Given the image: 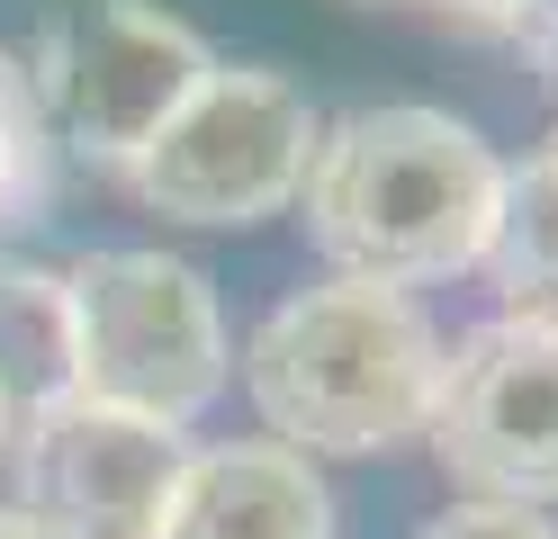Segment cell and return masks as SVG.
<instances>
[{
  "label": "cell",
  "mask_w": 558,
  "mask_h": 539,
  "mask_svg": "<svg viewBox=\"0 0 558 539\" xmlns=\"http://www.w3.org/2000/svg\"><path fill=\"white\" fill-rule=\"evenodd\" d=\"M414 539H558V522L532 513V503H460V513L424 522Z\"/></svg>",
  "instance_id": "cell-12"
},
{
  "label": "cell",
  "mask_w": 558,
  "mask_h": 539,
  "mask_svg": "<svg viewBox=\"0 0 558 539\" xmlns=\"http://www.w3.org/2000/svg\"><path fill=\"white\" fill-rule=\"evenodd\" d=\"M342 10H405V0H342Z\"/></svg>",
  "instance_id": "cell-16"
},
{
  "label": "cell",
  "mask_w": 558,
  "mask_h": 539,
  "mask_svg": "<svg viewBox=\"0 0 558 539\" xmlns=\"http://www.w3.org/2000/svg\"><path fill=\"white\" fill-rule=\"evenodd\" d=\"M424 10L469 36H532V0H424Z\"/></svg>",
  "instance_id": "cell-13"
},
{
  "label": "cell",
  "mask_w": 558,
  "mask_h": 539,
  "mask_svg": "<svg viewBox=\"0 0 558 539\" xmlns=\"http://www.w3.org/2000/svg\"><path fill=\"white\" fill-rule=\"evenodd\" d=\"M0 539H37V530H27V522H19V513H0Z\"/></svg>",
  "instance_id": "cell-15"
},
{
  "label": "cell",
  "mask_w": 558,
  "mask_h": 539,
  "mask_svg": "<svg viewBox=\"0 0 558 539\" xmlns=\"http://www.w3.org/2000/svg\"><path fill=\"white\" fill-rule=\"evenodd\" d=\"M190 441L171 422L63 395L19 431V522L37 539H154Z\"/></svg>",
  "instance_id": "cell-7"
},
{
  "label": "cell",
  "mask_w": 558,
  "mask_h": 539,
  "mask_svg": "<svg viewBox=\"0 0 558 539\" xmlns=\"http://www.w3.org/2000/svg\"><path fill=\"white\" fill-rule=\"evenodd\" d=\"M73 395V297L63 270L0 261V431H27Z\"/></svg>",
  "instance_id": "cell-9"
},
{
  "label": "cell",
  "mask_w": 558,
  "mask_h": 539,
  "mask_svg": "<svg viewBox=\"0 0 558 539\" xmlns=\"http://www.w3.org/2000/svg\"><path fill=\"white\" fill-rule=\"evenodd\" d=\"M496 189L505 162L450 108H361L316 135V162L298 180L316 252L342 279L378 287L477 270Z\"/></svg>",
  "instance_id": "cell-1"
},
{
  "label": "cell",
  "mask_w": 558,
  "mask_h": 539,
  "mask_svg": "<svg viewBox=\"0 0 558 539\" xmlns=\"http://www.w3.org/2000/svg\"><path fill=\"white\" fill-rule=\"evenodd\" d=\"M316 108L298 82L262 63H217L181 99L145 154H135V198L171 225H262L298 198L306 162H316Z\"/></svg>",
  "instance_id": "cell-5"
},
{
  "label": "cell",
  "mask_w": 558,
  "mask_h": 539,
  "mask_svg": "<svg viewBox=\"0 0 558 539\" xmlns=\"http://www.w3.org/2000/svg\"><path fill=\"white\" fill-rule=\"evenodd\" d=\"M433 458L469 503H558V323L496 315L433 369Z\"/></svg>",
  "instance_id": "cell-6"
},
{
  "label": "cell",
  "mask_w": 558,
  "mask_h": 539,
  "mask_svg": "<svg viewBox=\"0 0 558 539\" xmlns=\"http://www.w3.org/2000/svg\"><path fill=\"white\" fill-rule=\"evenodd\" d=\"M532 46L558 54V0H532Z\"/></svg>",
  "instance_id": "cell-14"
},
{
  "label": "cell",
  "mask_w": 558,
  "mask_h": 539,
  "mask_svg": "<svg viewBox=\"0 0 558 539\" xmlns=\"http://www.w3.org/2000/svg\"><path fill=\"white\" fill-rule=\"evenodd\" d=\"M217 72L181 19L145 0H46L37 27V108L46 135L90 171H135V154L181 118V99Z\"/></svg>",
  "instance_id": "cell-4"
},
{
  "label": "cell",
  "mask_w": 558,
  "mask_h": 539,
  "mask_svg": "<svg viewBox=\"0 0 558 539\" xmlns=\"http://www.w3.org/2000/svg\"><path fill=\"white\" fill-rule=\"evenodd\" d=\"M441 342L405 287L325 279L279 297L243 351V387L270 422V441L306 458H369L424 431Z\"/></svg>",
  "instance_id": "cell-2"
},
{
  "label": "cell",
  "mask_w": 558,
  "mask_h": 539,
  "mask_svg": "<svg viewBox=\"0 0 558 539\" xmlns=\"http://www.w3.org/2000/svg\"><path fill=\"white\" fill-rule=\"evenodd\" d=\"M154 539H333V494L316 458L289 441L190 450Z\"/></svg>",
  "instance_id": "cell-8"
},
{
  "label": "cell",
  "mask_w": 558,
  "mask_h": 539,
  "mask_svg": "<svg viewBox=\"0 0 558 539\" xmlns=\"http://www.w3.org/2000/svg\"><path fill=\"white\" fill-rule=\"evenodd\" d=\"M486 279H496L505 315H541L558 323V154H532L505 171L496 189V225H486Z\"/></svg>",
  "instance_id": "cell-10"
},
{
  "label": "cell",
  "mask_w": 558,
  "mask_h": 539,
  "mask_svg": "<svg viewBox=\"0 0 558 539\" xmlns=\"http://www.w3.org/2000/svg\"><path fill=\"white\" fill-rule=\"evenodd\" d=\"M46 198H54V135H46L37 82L19 72V54H0V234L37 225Z\"/></svg>",
  "instance_id": "cell-11"
},
{
  "label": "cell",
  "mask_w": 558,
  "mask_h": 539,
  "mask_svg": "<svg viewBox=\"0 0 558 539\" xmlns=\"http://www.w3.org/2000/svg\"><path fill=\"white\" fill-rule=\"evenodd\" d=\"M73 297V395L145 422H198L226 395L217 287L171 252H90L63 270Z\"/></svg>",
  "instance_id": "cell-3"
},
{
  "label": "cell",
  "mask_w": 558,
  "mask_h": 539,
  "mask_svg": "<svg viewBox=\"0 0 558 539\" xmlns=\"http://www.w3.org/2000/svg\"><path fill=\"white\" fill-rule=\"evenodd\" d=\"M549 154H558V135H549Z\"/></svg>",
  "instance_id": "cell-17"
}]
</instances>
